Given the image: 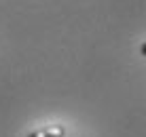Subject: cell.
I'll use <instances>...</instances> for the list:
<instances>
[{
    "mask_svg": "<svg viewBox=\"0 0 146 137\" xmlns=\"http://www.w3.org/2000/svg\"><path fill=\"white\" fill-rule=\"evenodd\" d=\"M140 51H142V55H146V42L142 44V49H140Z\"/></svg>",
    "mask_w": 146,
    "mask_h": 137,
    "instance_id": "7a4b0ae2",
    "label": "cell"
},
{
    "mask_svg": "<svg viewBox=\"0 0 146 137\" xmlns=\"http://www.w3.org/2000/svg\"><path fill=\"white\" fill-rule=\"evenodd\" d=\"M64 126L62 124H53V126H44V129H38L34 133H30L28 137H64Z\"/></svg>",
    "mask_w": 146,
    "mask_h": 137,
    "instance_id": "6da1fadb",
    "label": "cell"
}]
</instances>
